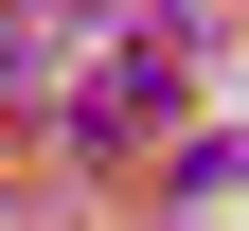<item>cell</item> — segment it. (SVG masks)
Masks as SVG:
<instances>
[{"label": "cell", "mask_w": 249, "mask_h": 231, "mask_svg": "<svg viewBox=\"0 0 249 231\" xmlns=\"http://www.w3.org/2000/svg\"><path fill=\"white\" fill-rule=\"evenodd\" d=\"M160 124H178V53H124V71H89L71 142H89V160H124V142H160Z\"/></svg>", "instance_id": "obj_1"}]
</instances>
